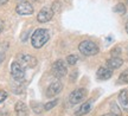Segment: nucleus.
<instances>
[{"label":"nucleus","mask_w":128,"mask_h":116,"mask_svg":"<svg viewBox=\"0 0 128 116\" xmlns=\"http://www.w3.org/2000/svg\"><path fill=\"white\" fill-rule=\"evenodd\" d=\"M50 39V33L46 28H37L31 36V44L34 49H40Z\"/></svg>","instance_id":"f257e3e1"},{"label":"nucleus","mask_w":128,"mask_h":116,"mask_svg":"<svg viewBox=\"0 0 128 116\" xmlns=\"http://www.w3.org/2000/svg\"><path fill=\"white\" fill-rule=\"evenodd\" d=\"M78 50L80 52L84 55V56H95L98 53L100 49L97 46V44L92 40H83L82 43H80L78 45Z\"/></svg>","instance_id":"f03ea898"},{"label":"nucleus","mask_w":128,"mask_h":116,"mask_svg":"<svg viewBox=\"0 0 128 116\" xmlns=\"http://www.w3.org/2000/svg\"><path fill=\"white\" fill-rule=\"evenodd\" d=\"M88 96V93L87 90L84 88H78L76 90H74L72 93L70 94V96H69V102L71 103L72 106L75 104H78V103H81L82 101H84Z\"/></svg>","instance_id":"7ed1b4c3"},{"label":"nucleus","mask_w":128,"mask_h":116,"mask_svg":"<svg viewBox=\"0 0 128 116\" xmlns=\"http://www.w3.org/2000/svg\"><path fill=\"white\" fill-rule=\"evenodd\" d=\"M11 75H12V77H13L16 81L22 82V81H24V78H25V68H24L19 62L16 60V62H13V63L11 64Z\"/></svg>","instance_id":"20e7f679"},{"label":"nucleus","mask_w":128,"mask_h":116,"mask_svg":"<svg viewBox=\"0 0 128 116\" xmlns=\"http://www.w3.org/2000/svg\"><path fill=\"white\" fill-rule=\"evenodd\" d=\"M52 72L55 75V77L57 78H62L65 75L68 74V68H66V64L63 59H58L56 60L54 65H52Z\"/></svg>","instance_id":"39448f33"},{"label":"nucleus","mask_w":128,"mask_h":116,"mask_svg":"<svg viewBox=\"0 0 128 116\" xmlns=\"http://www.w3.org/2000/svg\"><path fill=\"white\" fill-rule=\"evenodd\" d=\"M17 62H19L24 68H34L37 65V59L31 55H28V53L19 55Z\"/></svg>","instance_id":"423d86ee"},{"label":"nucleus","mask_w":128,"mask_h":116,"mask_svg":"<svg viewBox=\"0 0 128 116\" xmlns=\"http://www.w3.org/2000/svg\"><path fill=\"white\" fill-rule=\"evenodd\" d=\"M16 12L19 15H30L33 13V6L28 1H20L16 7Z\"/></svg>","instance_id":"0eeeda50"},{"label":"nucleus","mask_w":128,"mask_h":116,"mask_svg":"<svg viewBox=\"0 0 128 116\" xmlns=\"http://www.w3.org/2000/svg\"><path fill=\"white\" fill-rule=\"evenodd\" d=\"M54 11L52 8L50 7H43V8L39 11V13L37 15V20L39 21V23H48V21H50L52 17H54Z\"/></svg>","instance_id":"6e6552de"},{"label":"nucleus","mask_w":128,"mask_h":116,"mask_svg":"<svg viewBox=\"0 0 128 116\" xmlns=\"http://www.w3.org/2000/svg\"><path fill=\"white\" fill-rule=\"evenodd\" d=\"M63 89V84L60 81H55L48 87L46 89V97H54L57 94H60Z\"/></svg>","instance_id":"1a4fd4ad"},{"label":"nucleus","mask_w":128,"mask_h":116,"mask_svg":"<svg viewBox=\"0 0 128 116\" xmlns=\"http://www.w3.org/2000/svg\"><path fill=\"white\" fill-rule=\"evenodd\" d=\"M113 76V70L107 68V66H101L98 68V70L96 71V77L101 81H107Z\"/></svg>","instance_id":"9d476101"},{"label":"nucleus","mask_w":128,"mask_h":116,"mask_svg":"<svg viewBox=\"0 0 128 116\" xmlns=\"http://www.w3.org/2000/svg\"><path fill=\"white\" fill-rule=\"evenodd\" d=\"M118 100H119V103L121 108L124 109V112L128 113V90L127 89H124V90H121L119 94V96H118Z\"/></svg>","instance_id":"9b49d317"},{"label":"nucleus","mask_w":128,"mask_h":116,"mask_svg":"<svg viewBox=\"0 0 128 116\" xmlns=\"http://www.w3.org/2000/svg\"><path fill=\"white\" fill-rule=\"evenodd\" d=\"M106 64H107V68H109L112 70H115L122 66L124 59L121 57H112V58H109V59L106 62Z\"/></svg>","instance_id":"f8f14e48"},{"label":"nucleus","mask_w":128,"mask_h":116,"mask_svg":"<svg viewBox=\"0 0 128 116\" xmlns=\"http://www.w3.org/2000/svg\"><path fill=\"white\" fill-rule=\"evenodd\" d=\"M14 110H16L17 116H28V106H26L24 102H22V101H19V102L16 103Z\"/></svg>","instance_id":"ddd939ff"},{"label":"nucleus","mask_w":128,"mask_h":116,"mask_svg":"<svg viewBox=\"0 0 128 116\" xmlns=\"http://www.w3.org/2000/svg\"><path fill=\"white\" fill-rule=\"evenodd\" d=\"M92 101H87V102H84L82 106H81V107L78 108L75 114H76V116L87 115L88 113L92 110Z\"/></svg>","instance_id":"4468645a"},{"label":"nucleus","mask_w":128,"mask_h":116,"mask_svg":"<svg viewBox=\"0 0 128 116\" xmlns=\"http://www.w3.org/2000/svg\"><path fill=\"white\" fill-rule=\"evenodd\" d=\"M115 13H119V14H124L126 13V6H124L122 2H119V4H116L114 6V8H113Z\"/></svg>","instance_id":"2eb2a0df"},{"label":"nucleus","mask_w":128,"mask_h":116,"mask_svg":"<svg viewBox=\"0 0 128 116\" xmlns=\"http://www.w3.org/2000/svg\"><path fill=\"white\" fill-rule=\"evenodd\" d=\"M118 83H120V84H128V69L124 70V72L120 75Z\"/></svg>","instance_id":"dca6fc26"},{"label":"nucleus","mask_w":128,"mask_h":116,"mask_svg":"<svg viewBox=\"0 0 128 116\" xmlns=\"http://www.w3.org/2000/svg\"><path fill=\"white\" fill-rule=\"evenodd\" d=\"M77 60H78L77 55H69V56L66 57V62H68L69 65H75L77 63Z\"/></svg>","instance_id":"f3484780"},{"label":"nucleus","mask_w":128,"mask_h":116,"mask_svg":"<svg viewBox=\"0 0 128 116\" xmlns=\"http://www.w3.org/2000/svg\"><path fill=\"white\" fill-rule=\"evenodd\" d=\"M57 103H58V100H54V101H51V102H48L45 106H44V110H50V109H52Z\"/></svg>","instance_id":"a211bd4d"},{"label":"nucleus","mask_w":128,"mask_h":116,"mask_svg":"<svg viewBox=\"0 0 128 116\" xmlns=\"http://www.w3.org/2000/svg\"><path fill=\"white\" fill-rule=\"evenodd\" d=\"M6 98H7V93L4 91V90H0V104L4 102Z\"/></svg>","instance_id":"6ab92c4d"},{"label":"nucleus","mask_w":128,"mask_h":116,"mask_svg":"<svg viewBox=\"0 0 128 116\" xmlns=\"http://www.w3.org/2000/svg\"><path fill=\"white\" fill-rule=\"evenodd\" d=\"M120 53H121V49L120 47H115V50H113L112 51V55H113V57H120Z\"/></svg>","instance_id":"aec40b11"},{"label":"nucleus","mask_w":128,"mask_h":116,"mask_svg":"<svg viewBox=\"0 0 128 116\" xmlns=\"http://www.w3.org/2000/svg\"><path fill=\"white\" fill-rule=\"evenodd\" d=\"M103 116H121L120 114H113V113H110V114H104Z\"/></svg>","instance_id":"412c9836"},{"label":"nucleus","mask_w":128,"mask_h":116,"mask_svg":"<svg viewBox=\"0 0 128 116\" xmlns=\"http://www.w3.org/2000/svg\"><path fill=\"white\" fill-rule=\"evenodd\" d=\"M4 30V23H2V20H0V32Z\"/></svg>","instance_id":"4be33fe9"},{"label":"nucleus","mask_w":128,"mask_h":116,"mask_svg":"<svg viewBox=\"0 0 128 116\" xmlns=\"http://www.w3.org/2000/svg\"><path fill=\"white\" fill-rule=\"evenodd\" d=\"M7 1H8V0H0V6H2V5H5V4H7Z\"/></svg>","instance_id":"5701e85b"},{"label":"nucleus","mask_w":128,"mask_h":116,"mask_svg":"<svg viewBox=\"0 0 128 116\" xmlns=\"http://www.w3.org/2000/svg\"><path fill=\"white\" fill-rule=\"evenodd\" d=\"M126 32L128 33V20H127V23H126Z\"/></svg>","instance_id":"b1692460"},{"label":"nucleus","mask_w":128,"mask_h":116,"mask_svg":"<svg viewBox=\"0 0 128 116\" xmlns=\"http://www.w3.org/2000/svg\"><path fill=\"white\" fill-rule=\"evenodd\" d=\"M31 1H37V0H31Z\"/></svg>","instance_id":"393cba45"},{"label":"nucleus","mask_w":128,"mask_h":116,"mask_svg":"<svg viewBox=\"0 0 128 116\" xmlns=\"http://www.w3.org/2000/svg\"><path fill=\"white\" fill-rule=\"evenodd\" d=\"M127 5H128V0H127Z\"/></svg>","instance_id":"a878e982"}]
</instances>
